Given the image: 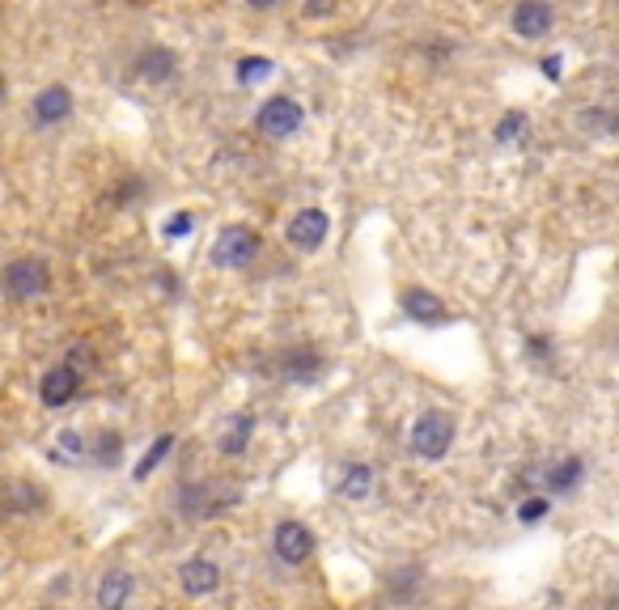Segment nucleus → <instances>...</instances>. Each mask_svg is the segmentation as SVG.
Instances as JSON below:
<instances>
[{
	"instance_id": "nucleus-1",
	"label": "nucleus",
	"mask_w": 619,
	"mask_h": 610,
	"mask_svg": "<svg viewBox=\"0 0 619 610\" xmlns=\"http://www.w3.org/2000/svg\"><path fill=\"white\" fill-rule=\"evenodd\" d=\"M408 445H412V454H416V458H424V462H441V458L450 454V445H454V420H450V416H441V411H424V416L412 424Z\"/></svg>"
},
{
	"instance_id": "nucleus-2",
	"label": "nucleus",
	"mask_w": 619,
	"mask_h": 610,
	"mask_svg": "<svg viewBox=\"0 0 619 610\" xmlns=\"http://www.w3.org/2000/svg\"><path fill=\"white\" fill-rule=\"evenodd\" d=\"M47 284H51V272H47L43 259H17V263H9V272H5V293H9L13 301H34V297H43Z\"/></svg>"
},
{
	"instance_id": "nucleus-3",
	"label": "nucleus",
	"mask_w": 619,
	"mask_h": 610,
	"mask_svg": "<svg viewBox=\"0 0 619 610\" xmlns=\"http://www.w3.org/2000/svg\"><path fill=\"white\" fill-rule=\"evenodd\" d=\"M255 255H259V233L246 229V225L225 229L217 238V246H212V263L217 267H246Z\"/></svg>"
},
{
	"instance_id": "nucleus-4",
	"label": "nucleus",
	"mask_w": 619,
	"mask_h": 610,
	"mask_svg": "<svg viewBox=\"0 0 619 610\" xmlns=\"http://www.w3.org/2000/svg\"><path fill=\"white\" fill-rule=\"evenodd\" d=\"M255 123H259V132H263V136L285 140V136H293V132L306 123V111H302V106H297L293 98L280 94V98H272V102H263V106H259V119H255Z\"/></svg>"
},
{
	"instance_id": "nucleus-5",
	"label": "nucleus",
	"mask_w": 619,
	"mask_h": 610,
	"mask_svg": "<svg viewBox=\"0 0 619 610\" xmlns=\"http://www.w3.org/2000/svg\"><path fill=\"white\" fill-rule=\"evenodd\" d=\"M272 551H276V560L280 564H306L310 560V551H314V534L302 526V522H280L276 534H272Z\"/></svg>"
},
{
	"instance_id": "nucleus-6",
	"label": "nucleus",
	"mask_w": 619,
	"mask_h": 610,
	"mask_svg": "<svg viewBox=\"0 0 619 610\" xmlns=\"http://www.w3.org/2000/svg\"><path fill=\"white\" fill-rule=\"evenodd\" d=\"M327 233H331V221L323 208H302L289 221V242H293V250H306V255H314V250L327 242Z\"/></svg>"
},
{
	"instance_id": "nucleus-7",
	"label": "nucleus",
	"mask_w": 619,
	"mask_h": 610,
	"mask_svg": "<svg viewBox=\"0 0 619 610\" xmlns=\"http://www.w3.org/2000/svg\"><path fill=\"white\" fill-rule=\"evenodd\" d=\"M77 390H81V369L77 365H56V369L43 373L39 399H43V407H68V399H73Z\"/></svg>"
},
{
	"instance_id": "nucleus-8",
	"label": "nucleus",
	"mask_w": 619,
	"mask_h": 610,
	"mask_svg": "<svg viewBox=\"0 0 619 610\" xmlns=\"http://www.w3.org/2000/svg\"><path fill=\"white\" fill-rule=\"evenodd\" d=\"M179 585L187 598H208V594H217V585H221V568L204 560V555H196V560H187L179 568Z\"/></svg>"
},
{
	"instance_id": "nucleus-9",
	"label": "nucleus",
	"mask_w": 619,
	"mask_h": 610,
	"mask_svg": "<svg viewBox=\"0 0 619 610\" xmlns=\"http://www.w3.org/2000/svg\"><path fill=\"white\" fill-rule=\"evenodd\" d=\"M509 22H514L518 39H543V34L552 30V5H547V0H522Z\"/></svg>"
},
{
	"instance_id": "nucleus-10",
	"label": "nucleus",
	"mask_w": 619,
	"mask_h": 610,
	"mask_svg": "<svg viewBox=\"0 0 619 610\" xmlns=\"http://www.w3.org/2000/svg\"><path fill=\"white\" fill-rule=\"evenodd\" d=\"M34 123H43V128H51V123H64L68 115H73V94H68L64 85H47L39 98H34L30 106Z\"/></svg>"
},
{
	"instance_id": "nucleus-11",
	"label": "nucleus",
	"mask_w": 619,
	"mask_h": 610,
	"mask_svg": "<svg viewBox=\"0 0 619 610\" xmlns=\"http://www.w3.org/2000/svg\"><path fill=\"white\" fill-rule=\"evenodd\" d=\"M132 589H136V581L123 568L102 572V581H98V610H123V606H128V598H132Z\"/></svg>"
},
{
	"instance_id": "nucleus-12",
	"label": "nucleus",
	"mask_w": 619,
	"mask_h": 610,
	"mask_svg": "<svg viewBox=\"0 0 619 610\" xmlns=\"http://www.w3.org/2000/svg\"><path fill=\"white\" fill-rule=\"evenodd\" d=\"M251 437H255V416L251 411H238V416H229V424H225V433H221V454H242L246 445H251Z\"/></svg>"
},
{
	"instance_id": "nucleus-13",
	"label": "nucleus",
	"mask_w": 619,
	"mask_h": 610,
	"mask_svg": "<svg viewBox=\"0 0 619 610\" xmlns=\"http://www.w3.org/2000/svg\"><path fill=\"white\" fill-rule=\"evenodd\" d=\"M174 64H179V56H174L170 47H149L145 56L136 60V77H145V81H166L174 73Z\"/></svg>"
},
{
	"instance_id": "nucleus-14",
	"label": "nucleus",
	"mask_w": 619,
	"mask_h": 610,
	"mask_svg": "<svg viewBox=\"0 0 619 610\" xmlns=\"http://www.w3.org/2000/svg\"><path fill=\"white\" fill-rule=\"evenodd\" d=\"M403 310H408V318H416V322H441V318H446V310H441V297L424 293V289H408V293H403Z\"/></svg>"
},
{
	"instance_id": "nucleus-15",
	"label": "nucleus",
	"mask_w": 619,
	"mask_h": 610,
	"mask_svg": "<svg viewBox=\"0 0 619 610\" xmlns=\"http://www.w3.org/2000/svg\"><path fill=\"white\" fill-rule=\"evenodd\" d=\"M369 492H374V466L352 462L348 471L340 475V496H344V500H365Z\"/></svg>"
},
{
	"instance_id": "nucleus-16",
	"label": "nucleus",
	"mask_w": 619,
	"mask_h": 610,
	"mask_svg": "<svg viewBox=\"0 0 619 610\" xmlns=\"http://www.w3.org/2000/svg\"><path fill=\"white\" fill-rule=\"evenodd\" d=\"M581 471H586L581 458H564V462H556L552 471H547V488H552V492H573L581 483Z\"/></svg>"
},
{
	"instance_id": "nucleus-17",
	"label": "nucleus",
	"mask_w": 619,
	"mask_h": 610,
	"mask_svg": "<svg viewBox=\"0 0 619 610\" xmlns=\"http://www.w3.org/2000/svg\"><path fill=\"white\" fill-rule=\"evenodd\" d=\"M276 73V64L272 60H263V56H246L238 60V85H259V81H268Z\"/></svg>"
},
{
	"instance_id": "nucleus-18",
	"label": "nucleus",
	"mask_w": 619,
	"mask_h": 610,
	"mask_svg": "<svg viewBox=\"0 0 619 610\" xmlns=\"http://www.w3.org/2000/svg\"><path fill=\"white\" fill-rule=\"evenodd\" d=\"M581 128L586 132H594V136H611V132H619V115L615 111H581Z\"/></svg>"
},
{
	"instance_id": "nucleus-19",
	"label": "nucleus",
	"mask_w": 619,
	"mask_h": 610,
	"mask_svg": "<svg viewBox=\"0 0 619 610\" xmlns=\"http://www.w3.org/2000/svg\"><path fill=\"white\" fill-rule=\"evenodd\" d=\"M170 450H174V437H170V433H162V437H157V441H153V450H149L145 458H140V462H136V479H149V475H153V466H157V462H162V458H166Z\"/></svg>"
},
{
	"instance_id": "nucleus-20",
	"label": "nucleus",
	"mask_w": 619,
	"mask_h": 610,
	"mask_svg": "<svg viewBox=\"0 0 619 610\" xmlns=\"http://www.w3.org/2000/svg\"><path fill=\"white\" fill-rule=\"evenodd\" d=\"M522 136H526V115L522 111H509L501 119V128H497V140H501V145H509V140H522Z\"/></svg>"
},
{
	"instance_id": "nucleus-21",
	"label": "nucleus",
	"mask_w": 619,
	"mask_h": 610,
	"mask_svg": "<svg viewBox=\"0 0 619 610\" xmlns=\"http://www.w3.org/2000/svg\"><path fill=\"white\" fill-rule=\"evenodd\" d=\"M547 509H552V505H547V496H530V500H522L518 517L526 526H535V522H543V517H547Z\"/></svg>"
},
{
	"instance_id": "nucleus-22",
	"label": "nucleus",
	"mask_w": 619,
	"mask_h": 610,
	"mask_svg": "<svg viewBox=\"0 0 619 610\" xmlns=\"http://www.w3.org/2000/svg\"><path fill=\"white\" fill-rule=\"evenodd\" d=\"M289 369H293V378H314L310 369H323V361H318L314 352H293L289 356Z\"/></svg>"
},
{
	"instance_id": "nucleus-23",
	"label": "nucleus",
	"mask_w": 619,
	"mask_h": 610,
	"mask_svg": "<svg viewBox=\"0 0 619 610\" xmlns=\"http://www.w3.org/2000/svg\"><path fill=\"white\" fill-rule=\"evenodd\" d=\"M56 441H60V445H56V458H68V462H77V458L85 454V441H81L77 433H60Z\"/></svg>"
},
{
	"instance_id": "nucleus-24",
	"label": "nucleus",
	"mask_w": 619,
	"mask_h": 610,
	"mask_svg": "<svg viewBox=\"0 0 619 610\" xmlns=\"http://www.w3.org/2000/svg\"><path fill=\"white\" fill-rule=\"evenodd\" d=\"M119 450H123V445H119V437H115V433H106V445H98V462L115 466V462H119Z\"/></svg>"
},
{
	"instance_id": "nucleus-25",
	"label": "nucleus",
	"mask_w": 619,
	"mask_h": 610,
	"mask_svg": "<svg viewBox=\"0 0 619 610\" xmlns=\"http://www.w3.org/2000/svg\"><path fill=\"white\" fill-rule=\"evenodd\" d=\"M183 233H191V217L187 212H174V217L166 221V238H183Z\"/></svg>"
},
{
	"instance_id": "nucleus-26",
	"label": "nucleus",
	"mask_w": 619,
	"mask_h": 610,
	"mask_svg": "<svg viewBox=\"0 0 619 610\" xmlns=\"http://www.w3.org/2000/svg\"><path fill=\"white\" fill-rule=\"evenodd\" d=\"M331 5H335V0H306V13L323 17V13H331Z\"/></svg>"
},
{
	"instance_id": "nucleus-27",
	"label": "nucleus",
	"mask_w": 619,
	"mask_h": 610,
	"mask_svg": "<svg viewBox=\"0 0 619 610\" xmlns=\"http://www.w3.org/2000/svg\"><path fill=\"white\" fill-rule=\"evenodd\" d=\"M543 68H547V77H552V81H556V77H560V60H556V56H552V60H547V64H543Z\"/></svg>"
},
{
	"instance_id": "nucleus-28",
	"label": "nucleus",
	"mask_w": 619,
	"mask_h": 610,
	"mask_svg": "<svg viewBox=\"0 0 619 610\" xmlns=\"http://www.w3.org/2000/svg\"><path fill=\"white\" fill-rule=\"evenodd\" d=\"M276 0H251V9H272Z\"/></svg>"
}]
</instances>
